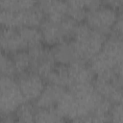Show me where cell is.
<instances>
[{
  "label": "cell",
  "instance_id": "26",
  "mask_svg": "<svg viewBox=\"0 0 123 123\" xmlns=\"http://www.w3.org/2000/svg\"><path fill=\"white\" fill-rule=\"evenodd\" d=\"M0 123H16L13 114H10V115H3L1 116L0 119Z\"/></svg>",
  "mask_w": 123,
  "mask_h": 123
},
{
  "label": "cell",
  "instance_id": "18",
  "mask_svg": "<svg viewBox=\"0 0 123 123\" xmlns=\"http://www.w3.org/2000/svg\"><path fill=\"white\" fill-rule=\"evenodd\" d=\"M36 123H66V120L56 108L36 109Z\"/></svg>",
  "mask_w": 123,
  "mask_h": 123
},
{
  "label": "cell",
  "instance_id": "13",
  "mask_svg": "<svg viewBox=\"0 0 123 123\" xmlns=\"http://www.w3.org/2000/svg\"><path fill=\"white\" fill-rule=\"evenodd\" d=\"M69 76H70V86L76 85H89L93 83L94 74L90 69L88 62H78L68 66ZM68 87V88H69ZM67 88V89H68Z\"/></svg>",
  "mask_w": 123,
  "mask_h": 123
},
{
  "label": "cell",
  "instance_id": "5",
  "mask_svg": "<svg viewBox=\"0 0 123 123\" xmlns=\"http://www.w3.org/2000/svg\"><path fill=\"white\" fill-rule=\"evenodd\" d=\"M24 102L15 78L0 75V116L13 114Z\"/></svg>",
  "mask_w": 123,
  "mask_h": 123
},
{
  "label": "cell",
  "instance_id": "14",
  "mask_svg": "<svg viewBox=\"0 0 123 123\" xmlns=\"http://www.w3.org/2000/svg\"><path fill=\"white\" fill-rule=\"evenodd\" d=\"M37 5L44 13L45 18L51 20H61L66 16L67 4L66 1L45 0L37 2Z\"/></svg>",
  "mask_w": 123,
  "mask_h": 123
},
{
  "label": "cell",
  "instance_id": "24",
  "mask_svg": "<svg viewBox=\"0 0 123 123\" xmlns=\"http://www.w3.org/2000/svg\"><path fill=\"white\" fill-rule=\"evenodd\" d=\"M68 123H109V116L92 112Z\"/></svg>",
  "mask_w": 123,
  "mask_h": 123
},
{
  "label": "cell",
  "instance_id": "15",
  "mask_svg": "<svg viewBox=\"0 0 123 123\" xmlns=\"http://www.w3.org/2000/svg\"><path fill=\"white\" fill-rule=\"evenodd\" d=\"M18 18H19L20 27L22 26L39 27L45 16L37 2L34 6L18 12Z\"/></svg>",
  "mask_w": 123,
  "mask_h": 123
},
{
  "label": "cell",
  "instance_id": "17",
  "mask_svg": "<svg viewBox=\"0 0 123 123\" xmlns=\"http://www.w3.org/2000/svg\"><path fill=\"white\" fill-rule=\"evenodd\" d=\"M18 32L23 39L27 50L43 44L42 36L38 27L22 26L18 28Z\"/></svg>",
  "mask_w": 123,
  "mask_h": 123
},
{
  "label": "cell",
  "instance_id": "1",
  "mask_svg": "<svg viewBox=\"0 0 123 123\" xmlns=\"http://www.w3.org/2000/svg\"><path fill=\"white\" fill-rule=\"evenodd\" d=\"M122 37L110 35L101 50L88 61V65L95 77L113 79L122 77Z\"/></svg>",
  "mask_w": 123,
  "mask_h": 123
},
{
  "label": "cell",
  "instance_id": "23",
  "mask_svg": "<svg viewBox=\"0 0 123 123\" xmlns=\"http://www.w3.org/2000/svg\"><path fill=\"white\" fill-rule=\"evenodd\" d=\"M0 75L15 78L16 71L12 57L4 52H0Z\"/></svg>",
  "mask_w": 123,
  "mask_h": 123
},
{
  "label": "cell",
  "instance_id": "6",
  "mask_svg": "<svg viewBox=\"0 0 123 123\" xmlns=\"http://www.w3.org/2000/svg\"><path fill=\"white\" fill-rule=\"evenodd\" d=\"M31 60L30 71L37 73L44 80L56 66L50 47L42 44L27 50Z\"/></svg>",
  "mask_w": 123,
  "mask_h": 123
},
{
  "label": "cell",
  "instance_id": "28",
  "mask_svg": "<svg viewBox=\"0 0 123 123\" xmlns=\"http://www.w3.org/2000/svg\"><path fill=\"white\" fill-rule=\"evenodd\" d=\"M0 119H1V116H0Z\"/></svg>",
  "mask_w": 123,
  "mask_h": 123
},
{
  "label": "cell",
  "instance_id": "10",
  "mask_svg": "<svg viewBox=\"0 0 123 123\" xmlns=\"http://www.w3.org/2000/svg\"><path fill=\"white\" fill-rule=\"evenodd\" d=\"M55 108L68 122H72L86 115L76 97L68 90L65 91Z\"/></svg>",
  "mask_w": 123,
  "mask_h": 123
},
{
  "label": "cell",
  "instance_id": "11",
  "mask_svg": "<svg viewBox=\"0 0 123 123\" xmlns=\"http://www.w3.org/2000/svg\"><path fill=\"white\" fill-rule=\"evenodd\" d=\"M0 50L10 56L16 52L27 50L18 29L2 28L0 31Z\"/></svg>",
  "mask_w": 123,
  "mask_h": 123
},
{
  "label": "cell",
  "instance_id": "12",
  "mask_svg": "<svg viewBox=\"0 0 123 123\" xmlns=\"http://www.w3.org/2000/svg\"><path fill=\"white\" fill-rule=\"evenodd\" d=\"M66 90L67 89L64 87L52 84H46L44 89L33 105L36 109L55 108Z\"/></svg>",
  "mask_w": 123,
  "mask_h": 123
},
{
  "label": "cell",
  "instance_id": "22",
  "mask_svg": "<svg viewBox=\"0 0 123 123\" xmlns=\"http://www.w3.org/2000/svg\"><path fill=\"white\" fill-rule=\"evenodd\" d=\"M36 3V1L28 0H5L0 1V10L10 12H20L34 6Z\"/></svg>",
  "mask_w": 123,
  "mask_h": 123
},
{
  "label": "cell",
  "instance_id": "2",
  "mask_svg": "<svg viewBox=\"0 0 123 123\" xmlns=\"http://www.w3.org/2000/svg\"><path fill=\"white\" fill-rule=\"evenodd\" d=\"M107 37V36L91 29L86 22H81L77 24L71 39L81 59L88 62L101 50Z\"/></svg>",
  "mask_w": 123,
  "mask_h": 123
},
{
  "label": "cell",
  "instance_id": "3",
  "mask_svg": "<svg viewBox=\"0 0 123 123\" xmlns=\"http://www.w3.org/2000/svg\"><path fill=\"white\" fill-rule=\"evenodd\" d=\"M77 24V22L68 16L61 20L44 18L38 27L42 36L43 44L52 47L60 42L71 39Z\"/></svg>",
  "mask_w": 123,
  "mask_h": 123
},
{
  "label": "cell",
  "instance_id": "27",
  "mask_svg": "<svg viewBox=\"0 0 123 123\" xmlns=\"http://www.w3.org/2000/svg\"><path fill=\"white\" fill-rule=\"evenodd\" d=\"M3 28V25H2V22H1V11H0V31L2 30Z\"/></svg>",
  "mask_w": 123,
  "mask_h": 123
},
{
  "label": "cell",
  "instance_id": "7",
  "mask_svg": "<svg viewBox=\"0 0 123 123\" xmlns=\"http://www.w3.org/2000/svg\"><path fill=\"white\" fill-rule=\"evenodd\" d=\"M15 81L25 102L32 104L37 99L46 86L44 79L32 71L17 75Z\"/></svg>",
  "mask_w": 123,
  "mask_h": 123
},
{
  "label": "cell",
  "instance_id": "9",
  "mask_svg": "<svg viewBox=\"0 0 123 123\" xmlns=\"http://www.w3.org/2000/svg\"><path fill=\"white\" fill-rule=\"evenodd\" d=\"M53 58L57 64L61 65H66L69 66L70 64H73L78 62H84L79 52L72 41V39L64 40L62 42H60L52 47H50Z\"/></svg>",
  "mask_w": 123,
  "mask_h": 123
},
{
  "label": "cell",
  "instance_id": "19",
  "mask_svg": "<svg viewBox=\"0 0 123 123\" xmlns=\"http://www.w3.org/2000/svg\"><path fill=\"white\" fill-rule=\"evenodd\" d=\"M66 4H67L66 16L73 19L77 23L84 22L87 12L85 1L72 0V1H66Z\"/></svg>",
  "mask_w": 123,
  "mask_h": 123
},
{
  "label": "cell",
  "instance_id": "20",
  "mask_svg": "<svg viewBox=\"0 0 123 123\" xmlns=\"http://www.w3.org/2000/svg\"><path fill=\"white\" fill-rule=\"evenodd\" d=\"M36 108L32 103L24 102L13 113L16 123H36L35 120Z\"/></svg>",
  "mask_w": 123,
  "mask_h": 123
},
{
  "label": "cell",
  "instance_id": "4",
  "mask_svg": "<svg viewBox=\"0 0 123 123\" xmlns=\"http://www.w3.org/2000/svg\"><path fill=\"white\" fill-rule=\"evenodd\" d=\"M119 12V11L113 9L105 2H102L98 7L86 12L84 22H86L91 29L109 37Z\"/></svg>",
  "mask_w": 123,
  "mask_h": 123
},
{
  "label": "cell",
  "instance_id": "25",
  "mask_svg": "<svg viewBox=\"0 0 123 123\" xmlns=\"http://www.w3.org/2000/svg\"><path fill=\"white\" fill-rule=\"evenodd\" d=\"M109 123H122V103L112 104L109 113Z\"/></svg>",
  "mask_w": 123,
  "mask_h": 123
},
{
  "label": "cell",
  "instance_id": "16",
  "mask_svg": "<svg viewBox=\"0 0 123 123\" xmlns=\"http://www.w3.org/2000/svg\"><path fill=\"white\" fill-rule=\"evenodd\" d=\"M46 84L56 85L64 88H68L70 86V76L68 71V66L56 64L53 70L48 74L44 80Z\"/></svg>",
  "mask_w": 123,
  "mask_h": 123
},
{
  "label": "cell",
  "instance_id": "8",
  "mask_svg": "<svg viewBox=\"0 0 123 123\" xmlns=\"http://www.w3.org/2000/svg\"><path fill=\"white\" fill-rule=\"evenodd\" d=\"M92 85L95 91L111 104L122 103V77L113 79L94 77Z\"/></svg>",
  "mask_w": 123,
  "mask_h": 123
},
{
  "label": "cell",
  "instance_id": "21",
  "mask_svg": "<svg viewBox=\"0 0 123 123\" xmlns=\"http://www.w3.org/2000/svg\"><path fill=\"white\" fill-rule=\"evenodd\" d=\"M14 68L16 71V76L25 72L30 71L31 68V60L27 50H22L11 55Z\"/></svg>",
  "mask_w": 123,
  "mask_h": 123
}]
</instances>
